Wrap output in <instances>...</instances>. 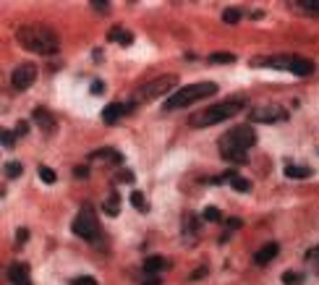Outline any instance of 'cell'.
<instances>
[{
  "label": "cell",
  "mask_w": 319,
  "mask_h": 285,
  "mask_svg": "<svg viewBox=\"0 0 319 285\" xmlns=\"http://www.w3.org/2000/svg\"><path fill=\"white\" fill-rule=\"evenodd\" d=\"M282 282L286 285H301L304 275H298V272H286V275H282Z\"/></svg>",
  "instance_id": "obj_25"
},
{
  "label": "cell",
  "mask_w": 319,
  "mask_h": 285,
  "mask_svg": "<svg viewBox=\"0 0 319 285\" xmlns=\"http://www.w3.org/2000/svg\"><path fill=\"white\" fill-rule=\"evenodd\" d=\"M162 270H168V262L162 256H150L144 262V272H146V275H154V272H162Z\"/></svg>",
  "instance_id": "obj_16"
},
{
  "label": "cell",
  "mask_w": 319,
  "mask_h": 285,
  "mask_svg": "<svg viewBox=\"0 0 319 285\" xmlns=\"http://www.w3.org/2000/svg\"><path fill=\"white\" fill-rule=\"evenodd\" d=\"M105 212H108V214H118V212H120V199H118V194H110V196H108Z\"/></svg>",
  "instance_id": "obj_18"
},
{
  "label": "cell",
  "mask_w": 319,
  "mask_h": 285,
  "mask_svg": "<svg viewBox=\"0 0 319 285\" xmlns=\"http://www.w3.org/2000/svg\"><path fill=\"white\" fill-rule=\"evenodd\" d=\"M71 230L76 233V236H82V238H86V241H94V236L100 233V225H97V220H94V212H92V207H82V212H78V218L71 222Z\"/></svg>",
  "instance_id": "obj_6"
},
{
  "label": "cell",
  "mask_w": 319,
  "mask_h": 285,
  "mask_svg": "<svg viewBox=\"0 0 319 285\" xmlns=\"http://www.w3.org/2000/svg\"><path fill=\"white\" fill-rule=\"evenodd\" d=\"M236 60V55L230 52H212L210 55V63H233Z\"/></svg>",
  "instance_id": "obj_21"
},
{
  "label": "cell",
  "mask_w": 319,
  "mask_h": 285,
  "mask_svg": "<svg viewBox=\"0 0 319 285\" xmlns=\"http://www.w3.org/2000/svg\"><path fill=\"white\" fill-rule=\"evenodd\" d=\"M123 112H126V105L112 102V105H108L105 110H102V123H105V126H112V123H118L123 118Z\"/></svg>",
  "instance_id": "obj_11"
},
{
  "label": "cell",
  "mask_w": 319,
  "mask_h": 285,
  "mask_svg": "<svg viewBox=\"0 0 319 285\" xmlns=\"http://www.w3.org/2000/svg\"><path fill=\"white\" fill-rule=\"evenodd\" d=\"M16 40H18L21 48L40 52V55H50L58 48V37H55V32L48 26H21L16 32Z\"/></svg>",
  "instance_id": "obj_2"
},
{
  "label": "cell",
  "mask_w": 319,
  "mask_h": 285,
  "mask_svg": "<svg viewBox=\"0 0 319 285\" xmlns=\"http://www.w3.org/2000/svg\"><path fill=\"white\" fill-rule=\"evenodd\" d=\"M230 186H233L236 191H248V188H252V186H248V180H246V178L236 176V173H233V178H230Z\"/></svg>",
  "instance_id": "obj_23"
},
{
  "label": "cell",
  "mask_w": 319,
  "mask_h": 285,
  "mask_svg": "<svg viewBox=\"0 0 319 285\" xmlns=\"http://www.w3.org/2000/svg\"><path fill=\"white\" fill-rule=\"evenodd\" d=\"M306 262H309V270L314 272V275H319V246L306 254Z\"/></svg>",
  "instance_id": "obj_19"
},
{
  "label": "cell",
  "mask_w": 319,
  "mask_h": 285,
  "mask_svg": "<svg viewBox=\"0 0 319 285\" xmlns=\"http://www.w3.org/2000/svg\"><path fill=\"white\" fill-rule=\"evenodd\" d=\"M290 74H296V76H312L314 74V63L309 58H293Z\"/></svg>",
  "instance_id": "obj_15"
},
{
  "label": "cell",
  "mask_w": 319,
  "mask_h": 285,
  "mask_svg": "<svg viewBox=\"0 0 319 285\" xmlns=\"http://www.w3.org/2000/svg\"><path fill=\"white\" fill-rule=\"evenodd\" d=\"M21 170H24V168H21L18 162H8V165H6V176H8V178H18Z\"/></svg>",
  "instance_id": "obj_26"
},
{
  "label": "cell",
  "mask_w": 319,
  "mask_h": 285,
  "mask_svg": "<svg viewBox=\"0 0 319 285\" xmlns=\"http://www.w3.org/2000/svg\"><path fill=\"white\" fill-rule=\"evenodd\" d=\"M144 285H160V282L157 280H150V282H144Z\"/></svg>",
  "instance_id": "obj_38"
},
{
  "label": "cell",
  "mask_w": 319,
  "mask_h": 285,
  "mask_svg": "<svg viewBox=\"0 0 319 285\" xmlns=\"http://www.w3.org/2000/svg\"><path fill=\"white\" fill-rule=\"evenodd\" d=\"M102 89H105V84H102V82H94V84H92V94H100Z\"/></svg>",
  "instance_id": "obj_34"
},
{
  "label": "cell",
  "mask_w": 319,
  "mask_h": 285,
  "mask_svg": "<svg viewBox=\"0 0 319 285\" xmlns=\"http://www.w3.org/2000/svg\"><path fill=\"white\" fill-rule=\"evenodd\" d=\"M40 178L44 180V184H55V180H58V176H55V170H50V168H40Z\"/></svg>",
  "instance_id": "obj_24"
},
{
  "label": "cell",
  "mask_w": 319,
  "mask_h": 285,
  "mask_svg": "<svg viewBox=\"0 0 319 285\" xmlns=\"http://www.w3.org/2000/svg\"><path fill=\"white\" fill-rule=\"evenodd\" d=\"M71 285H97V280H94V278H89V275H84V278H76Z\"/></svg>",
  "instance_id": "obj_30"
},
{
  "label": "cell",
  "mask_w": 319,
  "mask_h": 285,
  "mask_svg": "<svg viewBox=\"0 0 319 285\" xmlns=\"http://www.w3.org/2000/svg\"><path fill=\"white\" fill-rule=\"evenodd\" d=\"M10 82H14V89L24 92V89H29L34 82H37V68H34L32 63H21L16 71L10 74Z\"/></svg>",
  "instance_id": "obj_7"
},
{
  "label": "cell",
  "mask_w": 319,
  "mask_h": 285,
  "mask_svg": "<svg viewBox=\"0 0 319 285\" xmlns=\"http://www.w3.org/2000/svg\"><path fill=\"white\" fill-rule=\"evenodd\" d=\"M278 252H280V246H278V244H267V246H262L259 252H256L254 262H256V264H270V262L278 256Z\"/></svg>",
  "instance_id": "obj_13"
},
{
  "label": "cell",
  "mask_w": 319,
  "mask_h": 285,
  "mask_svg": "<svg viewBox=\"0 0 319 285\" xmlns=\"http://www.w3.org/2000/svg\"><path fill=\"white\" fill-rule=\"evenodd\" d=\"M131 204H134L139 212H146V210H150V207H146V199H144L142 191H134V194H131Z\"/></svg>",
  "instance_id": "obj_20"
},
{
  "label": "cell",
  "mask_w": 319,
  "mask_h": 285,
  "mask_svg": "<svg viewBox=\"0 0 319 285\" xmlns=\"http://www.w3.org/2000/svg\"><path fill=\"white\" fill-rule=\"evenodd\" d=\"M8 280H10V285H32L26 264H10L8 267Z\"/></svg>",
  "instance_id": "obj_10"
},
{
  "label": "cell",
  "mask_w": 319,
  "mask_h": 285,
  "mask_svg": "<svg viewBox=\"0 0 319 285\" xmlns=\"http://www.w3.org/2000/svg\"><path fill=\"white\" fill-rule=\"evenodd\" d=\"M286 176L296 178V180H304L312 176V168H298V165H286Z\"/></svg>",
  "instance_id": "obj_17"
},
{
  "label": "cell",
  "mask_w": 319,
  "mask_h": 285,
  "mask_svg": "<svg viewBox=\"0 0 319 285\" xmlns=\"http://www.w3.org/2000/svg\"><path fill=\"white\" fill-rule=\"evenodd\" d=\"M26 128H29L26 123H18V126H16V131H18V134H26Z\"/></svg>",
  "instance_id": "obj_37"
},
{
  "label": "cell",
  "mask_w": 319,
  "mask_h": 285,
  "mask_svg": "<svg viewBox=\"0 0 319 285\" xmlns=\"http://www.w3.org/2000/svg\"><path fill=\"white\" fill-rule=\"evenodd\" d=\"M108 40H110V42H118V44H123V48H128V44L134 42V34H131L128 29H123V26H116V29H110Z\"/></svg>",
  "instance_id": "obj_14"
},
{
  "label": "cell",
  "mask_w": 319,
  "mask_h": 285,
  "mask_svg": "<svg viewBox=\"0 0 319 285\" xmlns=\"http://www.w3.org/2000/svg\"><path fill=\"white\" fill-rule=\"evenodd\" d=\"M89 6H92L97 14H108V10H110V3H105V0H92Z\"/></svg>",
  "instance_id": "obj_28"
},
{
  "label": "cell",
  "mask_w": 319,
  "mask_h": 285,
  "mask_svg": "<svg viewBox=\"0 0 319 285\" xmlns=\"http://www.w3.org/2000/svg\"><path fill=\"white\" fill-rule=\"evenodd\" d=\"M14 136H16L14 131H3V146H14V142H16Z\"/></svg>",
  "instance_id": "obj_31"
},
{
  "label": "cell",
  "mask_w": 319,
  "mask_h": 285,
  "mask_svg": "<svg viewBox=\"0 0 319 285\" xmlns=\"http://www.w3.org/2000/svg\"><path fill=\"white\" fill-rule=\"evenodd\" d=\"M238 225H241V220H238V218H228V228H238Z\"/></svg>",
  "instance_id": "obj_35"
},
{
  "label": "cell",
  "mask_w": 319,
  "mask_h": 285,
  "mask_svg": "<svg viewBox=\"0 0 319 285\" xmlns=\"http://www.w3.org/2000/svg\"><path fill=\"white\" fill-rule=\"evenodd\" d=\"M246 102L244 100H225V102H218V105H212L207 110H202L199 116H194L188 123L194 128H207V126H214V123H220V120H228V118H233L238 116V112L244 110Z\"/></svg>",
  "instance_id": "obj_4"
},
{
  "label": "cell",
  "mask_w": 319,
  "mask_h": 285,
  "mask_svg": "<svg viewBox=\"0 0 319 285\" xmlns=\"http://www.w3.org/2000/svg\"><path fill=\"white\" fill-rule=\"evenodd\" d=\"M218 94V84L214 82H196V84H188V86H180L178 92H173L165 102H162V110H180V108H188L194 102H199L204 97H212Z\"/></svg>",
  "instance_id": "obj_3"
},
{
  "label": "cell",
  "mask_w": 319,
  "mask_h": 285,
  "mask_svg": "<svg viewBox=\"0 0 319 285\" xmlns=\"http://www.w3.org/2000/svg\"><path fill=\"white\" fill-rule=\"evenodd\" d=\"M120 180H126V184H131V180H134V176H131V173H128V170H126V173H123V176H120Z\"/></svg>",
  "instance_id": "obj_36"
},
{
  "label": "cell",
  "mask_w": 319,
  "mask_h": 285,
  "mask_svg": "<svg viewBox=\"0 0 319 285\" xmlns=\"http://www.w3.org/2000/svg\"><path fill=\"white\" fill-rule=\"evenodd\" d=\"M301 8H306L309 14H319V0H304V3H298Z\"/></svg>",
  "instance_id": "obj_29"
},
{
  "label": "cell",
  "mask_w": 319,
  "mask_h": 285,
  "mask_svg": "<svg viewBox=\"0 0 319 285\" xmlns=\"http://www.w3.org/2000/svg\"><path fill=\"white\" fill-rule=\"evenodd\" d=\"M256 136L248 126H236L230 128L222 139H220V154L225 160H230V162H246V150L248 146H254Z\"/></svg>",
  "instance_id": "obj_1"
},
{
  "label": "cell",
  "mask_w": 319,
  "mask_h": 285,
  "mask_svg": "<svg viewBox=\"0 0 319 285\" xmlns=\"http://www.w3.org/2000/svg\"><path fill=\"white\" fill-rule=\"evenodd\" d=\"M74 173H76L78 178H86V176H89V170H86L84 165H78V168H74Z\"/></svg>",
  "instance_id": "obj_33"
},
{
  "label": "cell",
  "mask_w": 319,
  "mask_h": 285,
  "mask_svg": "<svg viewBox=\"0 0 319 285\" xmlns=\"http://www.w3.org/2000/svg\"><path fill=\"white\" fill-rule=\"evenodd\" d=\"M286 110L280 105H267V108H256L252 112V120H262V123H272V120H286Z\"/></svg>",
  "instance_id": "obj_9"
},
{
  "label": "cell",
  "mask_w": 319,
  "mask_h": 285,
  "mask_svg": "<svg viewBox=\"0 0 319 285\" xmlns=\"http://www.w3.org/2000/svg\"><path fill=\"white\" fill-rule=\"evenodd\" d=\"M296 55H272V58H254L252 66H264V68H278V71H290Z\"/></svg>",
  "instance_id": "obj_8"
},
{
  "label": "cell",
  "mask_w": 319,
  "mask_h": 285,
  "mask_svg": "<svg viewBox=\"0 0 319 285\" xmlns=\"http://www.w3.org/2000/svg\"><path fill=\"white\" fill-rule=\"evenodd\" d=\"M178 86V76H157V78H152V82H146L139 92L134 94V105H142V102H150V100H154V97H160V94H168L170 89H176Z\"/></svg>",
  "instance_id": "obj_5"
},
{
  "label": "cell",
  "mask_w": 319,
  "mask_h": 285,
  "mask_svg": "<svg viewBox=\"0 0 319 285\" xmlns=\"http://www.w3.org/2000/svg\"><path fill=\"white\" fill-rule=\"evenodd\" d=\"M32 120L37 123V126H40L44 134H50V131L55 128V120H52V116H50L44 108H37V110H34V112H32Z\"/></svg>",
  "instance_id": "obj_12"
},
{
  "label": "cell",
  "mask_w": 319,
  "mask_h": 285,
  "mask_svg": "<svg viewBox=\"0 0 319 285\" xmlns=\"http://www.w3.org/2000/svg\"><path fill=\"white\" fill-rule=\"evenodd\" d=\"M222 18H225V24H238V21H241V10H238V8H228L222 14Z\"/></svg>",
  "instance_id": "obj_22"
},
{
  "label": "cell",
  "mask_w": 319,
  "mask_h": 285,
  "mask_svg": "<svg viewBox=\"0 0 319 285\" xmlns=\"http://www.w3.org/2000/svg\"><path fill=\"white\" fill-rule=\"evenodd\" d=\"M16 238H18L21 244H24L26 238H29V230H26V228H18V233H16Z\"/></svg>",
  "instance_id": "obj_32"
},
{
  "label": "cell",
  "mask_w": 319,
  "mask_h": 285,
  "mask_svg": "<svg viewBox=\"0 0 319 285\" xmlns=\"http://www.w3.org/2000/svg\"><path fill=\"white\" fill-rule=\"evenodd\" d=\"M204 220L220 222V210H218V207H207V210H204Z\"/></svg>",
  "instance_id": "obj_27"
}]
</instances>
